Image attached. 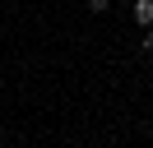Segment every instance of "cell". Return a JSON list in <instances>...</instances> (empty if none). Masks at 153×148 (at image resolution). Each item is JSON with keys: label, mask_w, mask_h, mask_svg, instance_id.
Instances as JSON below:
<instances>
[{"label": "cell", "mask_w": 153, "mask_h": 148, "mask_svg": "<svg viewBox=\"0 0 153 148\" xmlns=\"http://www.w3.org/2000/svg\"><path fill=\"white\" fill-rule=\"evenodd\" d=\"M107 5H111V0H88V9H93V14H102Z\"/></svg>", "instance_id": "obj_2"}, {"label": "cell", "mask_w": 153, "mask_h": 148, "mask_svg": "<svg viewBox=\"0 0 153 148\" xmlns=\"http://www.w3.org/2000/svg\"><path fill=\"white\" fill-rule=\"evenodd\" d=\"M144 46H149V51H153V28H149V33H144Z\"/></svg>", "instance_id": "obj_3"}, {"label": "cell", "mask_w": 153, "mask_h": 148, "mask_svg": "<svg viewBox=\"0 0 153 148\" xmlns=\"http://www.w3.org/2000/svg\"><path fill=\"white\" fill-rule=\"evenodd\" d=\"M134 23L153 28V0H134Z\"/></svg>", "instance_id": "obj_1"}]
</instances>
